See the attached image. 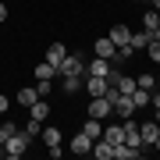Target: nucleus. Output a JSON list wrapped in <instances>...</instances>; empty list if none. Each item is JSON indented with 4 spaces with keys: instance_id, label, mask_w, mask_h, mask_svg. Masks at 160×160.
Masks as SVG:
<instances>
[{
    "instance_id": "f257e3e1",
    "label": "nucleus",
    "mask_w": 160,
    "mask_h": 160,
    "mask_svg": "<svg viewBox=\"0 0 160 160\" xmlns=\"http://www.w3.org/2000/svg\"><path fill=\"white\" fill-rule=\"evenodd\" d=\"M89 118H96V121H107V118H114L110 96H89Z\"/></svg>"
},
{
    "instance_id": "f03ea898",
    "label": "nucleus",
    "mask_w": 160,
    "mask_h": 160,
    "mask_svg": "<svg viewBox=\"0 0 160 160\" xmlns=\"http://www.w3.org/2000/svg\"><path fill=\"white\" fill-rule=\"evenodd\" d=\"M25 149H29V139L22 135V128L14 132L11 139L4 142V157H11V160H18V157H25Z\"/></svg>"
},
{
    "instance_id": "7ed1b4c3",
    "label": "nucleus",
    "mask_w": 160,
    "mask_h": 160,
    "mask_svg": "<svg viewBox=\"0 0 160 160\" xmlns=\"http://www.w3.org/2000/svg\"><path fill=\"white\" fill-rule=\"evenodd\" d=\"M57 75H86V61L78 53H64V61L57 64Z\"/></svg>"
},
{
    "instance_id": "20e7f679",
    "label": "nucleus",
    "mask_w": 160,
    "mask_h": 160,
    "mask_svg": "<svg viewBox=\"0 0 160 160\" xmlns=\"http://www.w3.org/2000/svg\"><path fill=\"white\" fill-rule=\"evenodd\" d=\"M89 92V96H107L110 92V82L107 78H100V75H86V86H82Z\"/></svg>"
},
{
    "instance_id": "39448f33",
    "label": "nucleus",
    "mask_w": 160,
    "mask_h": 160,
    "mask_svg": "<svg viewBox=\"0 0 160 160\" xmlns=\"http://www.w3.org/2000/svg\"><path fill=\"white\" fill-rule=\"evenodd\" d=\"M82 86H86V75H61V92H68V96L82 92Z\"/></svg>"
},
{
    "instance_id": "423d86ee",
    "label": "nucleus",
    "mask_w": 160,
    "mask_h": 160,
    "mask_svg": "<svg viewBox=\"0 0 160 160\" xmlns=\"http://www.w3.org/2000/svg\"><path fill=\"white\" fill-rule=\"evenodd\" d=\"M110 71H114V68H110V61H107V57H92V61L86 64V75H100V78H110Z\"/></svg>"
},
{
    "instance_id": "0eeeda50",
    "label": "nucleus",
    "mask_w": 160,
    "mask_h": 160,
    "mask_svg": "<svg viewBox=\"0 0 160 160\" xmlns=\"http://www.w3.org/2000/svg\"><path fill=\"white\" fill-rule=\"evenodd\" d=\"M121 125H125V142H128V146H135V149H142V135H139V125H135L132 118H125Z\"/></svg>"
},
{
    "instance_id": "6e6552de",
    "label": "nucleus",
    "mask_w": 160,
    "mask_h": 160,
    "mask_svg": "<svg viewBox=\"0 0 160 160\" xmlns=\"http://www.w3.org/2000/svg\"><path fill=\"white\" fill-rule=\"evenodd\" d=\"M139 135H142V146H153L160 135V121H142L139 125Z\"/></svg>"
},
{
    "instance_id": "1a4fd4ad",
    "label": "nucleus",
    "mask_w": 160,
    "mask_h": 160,
    "mask_svg": "<svg viewBox=\"0 0 160 160\" xmlns=\"http://www.w3.org/2000/svg\"><path fill=\"white\" fill-rule=\"evenodd\" d=\"M114 39H110V36H103V39H96L92 43V53H96V57H107V61H114Z\"/></svg>"
},
{
    "instance_id": "9d476101",
    "label": "nucleus",
    "mask_w": 160,
    "mask_h": 160,
    "mask_svg": "<svg viewBox=\"0 0 160 160\" xmlns=\"http://www.w3.org/2000/svg\"><path fill=\"white\" fill-rule=\"evenodd\" d=\"M32 75H36V82H53V78H57V64L43 61V64H36V68H32Z\"/></svg>"
},
{
    "instance_id": "9b49d317",
    "label": "nucleus",
    "mask_w": 160,
    "mask_h": 160,
    "mask_svg": "<svg viewBox=\"0 0 160 160\" xmlns=\"http://www.w3.org/2000/svg\"><path fill=\"white\" fill-rule=\"evenodd\" d=\"M36 100H43L39 92H36V86H25V89H18V96H14V103H18V107H25V110H29Z\"/></svg>"
},
{
    "instance_id": "f8f14e48",
    "label": "nucleus",
    "mask_w": 160,
    "mask_h": 160,
    "mask_svg": "<svg viewBox=\"0 0 160 160\" xmlns=\"http://www.w3.org/2000/svg\"><path fill=\"white\" fill-rule=\"evenodd\" d=\"M71 153H82V157H86V153H92V139L86 135V132H78V135L71 139Z\"/></svg>"
},
{
    "instance_id": "ddd939ff",
    "label": "nucleus",
    "mask_w": 160,
    "mask_h": 160,
    "mask_svg": "<svg viewBox=\"0 0 160 160\" xmlns=\"http://www.w3.org/2000/svg\"><path fill=\"white\" fill-rule=\"evenodd\" d=\"M103 139H107L110 146H121L125 142V125H107L103 128Z\"/></svg>"
},
{
    "instance_id": "4468645a",
    "label": "nucleus",
    "mask_w": 160,
    "mask_h": 160,
    "mask_svg": "<svg viewBox=\"0 0 160 160\" xmlns=\"http://www.w3.org/2000/svg\"><path fill=\"white\" fill-rule=\"evenodd\" d=\"M92 157H100V160H114V146L107 142V139H96V142H92Z\"/></svg>"
},
{
    "instance_id": "2eb2a0df",
    "label": "nucleus",
    "mask_w": 160,
    "mask_h": 160,
    "mask_svg": "<svg viewBox=\"0 0 160 160\" xmlns=\"http://www.w3.org/2000/svg\"><path fill=\"white\" fill-rule=\"evenodd\" d=\"M110 39H114V46H128V39H132V29L118 22L114 29H110Z\"/></svg>"
},
{
    "instance_id": "dca6fc26",
    "label": "nucleus",
    "mask_w": 160,
    "mask_h": 160,
    "mask_svg": "<svg viewBox=\"0 0 160 160\" xmlns=\"http://www.w3.org/2000/svg\"><path fill=\"white\" fill-rule=\"evenodd\" d=\"M139 157H142V149H135V146H128V142L114 146V160H139Z\"/></svg>"
},
{
    "instance_id": "f3484780",
    "label": "nucleus",
    "mask_w": 160,
    "mask_h": 160,
    "mask_svg": "<svg viewBox=\"0 0 160 160\" xmlns=\"http://www.w3.org/2000/svg\"><path fill=\"white\" fill-rule=\"evenodd\" d=\"M149 39H153V32H146V29H142V32H132L128 46H132V50L139 53V50H146V43H149Z\"/></svg>"
},
{
    "instance_id": "a211bd4d",
    "label": "nucleus",
    "mask_w": 160,
    "mask_h": 160,
    "mask_svg": "<svg viewBox=\"0 0 160 160\" xmlns=\"http://www.w3.org/2000/svg\"><path fill=\"white\" fill-rule=\"evenodd\" d=\"M29 118H36V121H46V118H50V103H46V100H36L32 107H29Z\"/></svg>"
},
{
    "instance_id": "6ab92c4d",
    "label": "nucleus",
    "mask_w": 160,
    "mask_h": 160,
    "mask_svg": "<svg viewBox=\"0 0 160 160\" xmlns=\"http://www.w3.org/2000/svg\"><path fill=\"white\" fill-rule=\"evenodd\" d=\"M64 53H68V46H64V43H50V50H46V61H50V64H61V61H64Z\"/></svg>"
},
{
    "instance_id": "aec40b11",
    "label": "nucleus",
    "mask_w": 160,
    "mask_h": 160,
    "mask_svg": "<svg viewBox=\"0 0 160 160\" xmlns=\"http://www.w3.org/2000/svg\"><path fill=\"white\" fill-rule=\"evenodd\" d=\"M82 132H86V135L92 139V142H96V139L103 135V125H100V121H96V118H89V121H86V125H82Z\"/></svg>"
},
{
    "instance_id": "412c9836",
    "label": "nucleus",
    "mask_w": 160,
    "mask_h": 160,
    "mask_svg": "<svg viewBox=\"0 0 160 160\" xmlns=\"http://www.w3.org/2000/svg\"><path fill=\"white\" fill-rule=\"evenodd\" d=\"M39 139H43L46 146H61V128H43Z\"/></svg>"
},
{
    "instance_id": "4be33fe9",
    "label": "nucleus",
    "mask_w": 160,
    "mask_h": 160,
    "mask_svg": "<svg viewBox=\"0 0 160 160\" xmlns=\"http://www.w3.org/2000/svg\"><path fill=\"white\" fill-rule=\"evenodd\" d=\"M39 132H43V121L29 118V121H25V128H22V135H25V139H36V135H39Z\"/></svg>"
},
{
    "instance_id": "5701e85b",
    "label": "nucleus",
    "mask_w": 160,
    "mask_h": 160,
    "mask_svg": "<svg viewBox=\"0 0 160 160\" xmlns=\"http://www.w3.org/2000/svg\"><path fill=\"white\" fill-rule=\"evenodd\" d=\"M132 103H135V110L149 107V89H139V86H135V92H132Z\"/></svg>"
},
{
    "instance_id": "b1692460",
    "label": "nucleus",
    "mask_w": 160,
    "mask_h": 160,
    "mask_svg": "<svg viewBox=\"0 0 160 160\" xmlns=\"http://www.w3.org/2000/svg\"><path fill=\"white\" fill-rule=\"evenodd\" d=\"M157 25H160V14H157V11H146V14H142V29H146V32H157Z\"/></svg>"
},
{
    "instance_id": "393cba45",
    "label": "nucleus",
    "mask_w": 160,
    "mask_h": 160,
    "mask_svg": "<svg viewBox=\"0 0 160 160\" xmlns=\"http://www.w3.org/2000/svg\"><path fill=\"white\" fill-rule=\"evenodd\" d=\"M14 132H18V125H14V121H0V146H4L7 139L14 135Z\"/></svg>"
},
{
    "instance_id": "a878e982",
    "label": "nucleus",
    "mask_w": 160,
    "mask_h": 160,
    "mask_svg": "<svg viewBox=\"0 0 160 160\" xmlns=\"http://www.w3.org/2000/svg\"><path fill=\"white\" fill-rule=\"evenodd\" d=\"M135 86H139V89H153V86H157V78H153L149 71H142V75L135 78Z\"/></svg>"
},
{
    "instance_id": "bb28decb",
    "label": "nucleus",
    "mask_w": 160,
    "mask_h": 160,
    "mask_svg": "<svg viewBox=\"0 0 160 160\" xmlns=\"http://www.w3.org/2000/svg\"><path fill=\"white\" fill-rule=\"evenodd\" d=\"M146 53H149V61L160 64V39H149V43H146Z\"/></svg>"
},
{
    "instance_id": "cd10ccee",
    "label": "nucleus",
    "mask_w": 160,
    "mask_h": 160,
    "mask_svg": "<svg viewBox=\"0 0 160 160\" xmlns=\"http://www.w3.org/2000/svg\"><path fill=\"white\" fill-rule=\"evenodd\" d=\"M36 92H39V96L46 100V96L53 92V82H36Z\"/></svg>"
},
{
    "instance_id": "c85d7f7f",
    "label": "nucleus",
    "mask_w": 160,
    "mask_h": 160,
    "mask_svg": "<svg viewBox=\"0 0 160 160\" xmlns=\"http://www.w3.org/2000/svg\"><path fill=\"white\" fill-rule=\"evenodd\" d=\"M46 153H50L53 160H61V157H64V149H61V146H46Z\"/></svg>"
},
{
    "instance_id": "c756f323",
    "label": "nucleus",
    "mask_w": 160,
    "mask_h": 160,
    "mask_svg": "<svg viewBox=\"0 0 160 160\" xmlns=\"http://www.w3.org/2000/svg\"><path fill=\"white\" fill-rule=\"evenodd\" d=\"M149 103H153V110H157V121H160V92H153V96H149Z\"/></svg>"
},
{
    "instance_id": "7c9ffc66",
    "label": "nucleus",
    "mask_w": 160,
    "mask_h": 160,
    "mask_svg": "<svg viewBox=\"0 0 160 160\" xmlns=\"http://www.w3.org/2000/svg\"><path fill=\"white\" fill-rule=\"evenodd\" d=\"M7 107H11V100H7L4 92H0V114H7Z\"/></svg>"
},
{
    "instance_id": "2f4dec72",
    "label": "nucleus",
    "mask_w": 160,
    "mask_h": 160,
    "mask_svg": "<svg viewBox=\"0 0 160 160\" xmlns=\"http://www.w3.org/2000/svg\"><path fill=\"white\" fill-rule=\"evenodd\" d=\"M0 22H7V7L4 4H0Z\"/></svg>"
},
{
    "instance_id": "473e14b6",
    "label": "nucleus",
    "mask_w": 160,
    "mask_h": 160,
    "mask_svg": "<svg viewBox=\"0 0 160 160\" xmlns=\"http://www.w3.org/2000/svg\"><path fill=\"white\" fill-rule=\"evenodd\" d=\"M153 39H160V25H157V32H153Z\"/></svg>"
},
{
    "instance_id": "72a5a7b5",
    "label": "nucleus",
    "mask_w": 160,
    "mask_h": 160,
    "mask_svg": "<svg viewBox=\"0 0 160 160\" xmlns=\"http://www.w3.org/2000/svg\"><path fill=\"white\" fill-rule=\"evenodd\" d=\"M153 146H157V153H160V135H157V142H153Z\"/></svg>"
},
{
    "instance_id": "f704fd0d",
    "label": "nucleus",
    "mask_w": 160,
    "mask_h": 160,
    "mask_svg": "<svg viewBox=\"0 0 160 160\" xmlns=\"http://www.w3.org/2000/svg\"><path fill=\"white\" fill-rule=\"evenodd\" d=\"M0 157H4V146H0Z\"/></svg>"
}]
</instances>
